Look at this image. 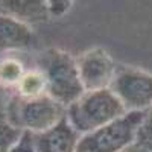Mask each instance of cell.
<instances>
[{"mask_svg": "<svg viewBox=\"0 0 152 152\" xmlns=\"http://www.w3.org/2000/svg\"><path fill=\"white\" fill-rule=\"evenodd\" d=\"M81 135L64 117L53 128L40 134H32L35 152H76Z\"/></svg>", "mask_w": 152, "mask_h": 152, "instance_id": "7", "label": "cell"}, {"mask_svg": "<svg viewBox=\"0 0 152 152\" xmlns=\"http://www.w3.org/2000/svg\"><path fill=\"white\" fill-rule=\"evenodd\" d=\"M9 152H35L34 142H32V134L31 132H24L23 137L20 138V142L12 148Z\"/></svg>", "mask_w": 152, "mask_h": 152, "instance_id": "15", "label": "cell"}, {"mask_svg": "<svg viewBox=\"0 0 152 152\" xmlns=\"http://www.w3.org/2000/svg\"><path fill=\"white\" fill-rule=\"evenodd\" d=\"M34 35L29 26L0 14V53L24 50L32 44Z\"/></svg>", "mask_w": 152, "mask_h": 152, "instance_id": "9", "label": "cell"}, {"mask_svg": "<svg viewBox=\"0 0 152 152\" xmlns=\"http://www.w3.org/2000/svg\"><path fill=\"white\" fill-rule=\"evenodd\" d=\"M137 145H140L146 151L152 152V107L143 111V120L140 123V128L137 131Z\"/></svg>", "mask_w": 152, "mask_h": 152, "instance_id": "13", "label": "cell"}, {"mask_svg": "<svg viewBox=\"0 0 152 152\" xmlns=\"http://www.w3.org/2000/svg\"><path fill=\"white\" fill-rule=\"evenodd\" d=\"M78 72L85 91H96L110 88L117 67L111 56L104 49H90L84 52L78 59Z\"/></svg>", "mask_w": 152, "mask_h": 152, "instance_id": "6", "label": "cell"}, {"mask_svg": "<svg viewBox=\"0 0 152 152\" xmlns=\"http://www.w3.org/2000/svg\"><path fill=\"white\" fill-rule=\"evenodd\" d=\"M123 114H126L123 105L110 88L84 91L66 108V117L79 135L90 134Z\"/></svg>", "mask_w": 152, "mask_h": 152, "instance_id": "2", "label": "cell"}, {"mask_svg": "<svg viewBox=\"0 0 152 152\" xmlns=\"http://www.w3.org/2000/svg\"><path fill=\"white\" fill-rule=\"evenodd\" d=\"M110 90L126 113H143L152 107V75L132 67L117 69Z\"/></svg>", "mask_w": 152, "mask_h": 152, "instance_id": "5", "label": "cell"}, {"mask_svg": "<svg viewBox=\"0 0 152 152\" xmlns=\"http://www.w3.org/2000/svg\"><path fill=\"white\" fill-rule=\"evenodd\" d=\"M0 14L31 28V24L49 20L47 2L43 0H0Z\"/></svg>", "mask_w": 152, "mask_h": 152, "instance_id": "8", "label": "cell"}, {"mask_svg": "<svg viewBox=\"0 0 152 152\" xmlns=\"http://www.w3.org/2000/svg\"><path fill=\"white\" fill-rule=\"evenodd\" d=\"M143 113H126L102 128L81 135L76 152H122L137 140Z\"/></svg>", "mask_w": 152, "mask_h": 152, "instance_id": "4", "label": "cell"}, {"mask_svg": "<svg viewBox=\"0 0 152 152\" xmlns=\"http://www.w3.org/2000/svg\"><path fill=\"white\" fill-rule=\"evenodd\" d=\"M24 73H26V67L18 58L14 56L0 58V85L5 90L14 93Z\"/></svg>", "mask_w": 152, "mask_h": 152, "instance_id": "11", "label": "cell"}, {"mask_svg": "<svg viewBox=\"0 0 152 152\" xmlns=\"http://www.w3.org/2000/svg\"><path fill=\"white\" fill-rule=\"evenodd\" d=\"M122 152H149V151H146L145 148H142L140 145H137V143H134V145H131L129 148H126V149H123Z\"/></svg>", "mask_w": 152, "mask_h": 152, "instance_id": "17", "label": "cell"}, {"mask_svg": "<svg viewBox=\"0 0 152 152\" xmlns=\"http://www.w3.org/2000/svg\"><path fill=\"white\" fill-rule=\"evenodd\" d=\"M12 94H14V93L5 90V88L0 85V111H5V108H6V105H8V102H9V99H11Z\"/></svg>", "mask_w": 152, "mask_h": 152, "instance_id": "16", "label": "cell"}, {"mask_svg": "<svg viewBox=\"0 0 152 152\" xmlns=\"http://www.w3.org/2000/svg\"><path fill=\"white\" fill-rule=\"evenodd\" d=\"M8 120L23 132L40 134L53 128L66 117V107L49 94L37 99H23L15 93L5 108Z\"/></svg>", "mask_w": 152, "mask_h": 152, "instance_id": "3", "label": "cell"}, {"mask_svg": "<svg viewBox=\"0 0 152 152\" xmlns=\"http://www.w3.org/2000/svg\"><path fill=\"white\" fill-rule=\"evenodd\" d=\"M23 134L21 129L15 128L8 120L5 111H0V152H9L20 142Z\"/></svg>", "mask_w": 152, "mask_h": 152, "instance_id": "12", "label": "cell"}, {"mask_svg": "<svg viewBox=\"0 0 152 152\" xmlns=\"http://www.w3.org/2000/svg\"><path fill=\"white\" fill-rule=\"evenodd\" d=\"M73 3L72 2H66V0H52L47 2V11L50 17H61L70 9Z\"/></svg>", "mask_w": 152, "mask_h": 152, "instance_id": "14", "label": "cell"}, {"mask_svg": "<svg viewBox=\"0 0 152 152\" xmlns=\"http://www.w3.org/2000/svg\"><path fill=\"white\" fill-rule=\"evenodd\" d=\"M14 93L23 99H37V97L46 96L47 84H46L44 75L38 69L26 70V73L21 78V81Z\"/></svg>", "mask_w": 152, "mask_h": 152, "instance_id": "10", "label": "cell"}, {"mask_svg": "<svg viewBox=\"0 0 152 152\" xmlns=\"http://www.w3.org/2000/svg\"><path fill=\"white\" fill-rule=\"evenodd\" d=\"M40 70L47 84V94L62 107H69L84 94L76 59L64 50L49 49L38 58Z\"/></svg>", "mask_w": 152, "mask_h": 152, "instance_id": "1", "label": "cell"}]
</instances>
